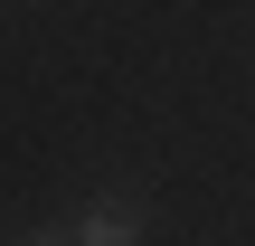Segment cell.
Returning a JSON list of instances; mask_svg holds the SVG:
<instances>
[{
	"label": "cell",
	"instance_id": "obj_2",
	"mask_svg": "<svg viewBox=\"0 0 255 246\" xmlns=\"http://www.w3.org/2000/svg\"><path fill=\"white\" fill-rule=\"evenodd\" d=\"M28 246H57V237H28Z\"/></svg>",
	"mask_w": 255,
	"mask_h": 246
},
{
	"label": "cell",
	"instance_id": "obj_1",
	"mask_svg": "<svg viewBox=\"0 0 255 246\" xmlns=\"http://www.w3.org/2000/svg\"><path fill=\"white\" fill-rule=\"evenodd\" d=\"M76 246H142V209H132L123 190H104V199L85 209V228H76Z\"/></svg>",
	"mask_w": 255,
	"mask_h": 246
}]
</instances>
